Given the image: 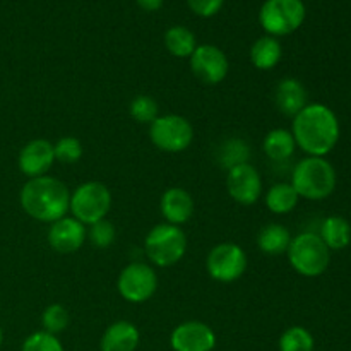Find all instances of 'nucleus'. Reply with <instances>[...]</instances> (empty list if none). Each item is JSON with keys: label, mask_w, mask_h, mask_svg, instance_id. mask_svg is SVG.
Here are the masks:
<instances>
[{"label": "nucleus", "mask_w": 351, "mask_h": 351, "mask_svg": "<svg viewBox=\"0 0 351 351\" xmlns=\"http://www.w3.org/2000/svg\"><path fill=\"white\" fill-rule=\"evenodd\" d=\"M291 120V134L297 147L307 156L326 158L341 136L338 115L324 103H308Z\"/></svg>", "instance_id": "nucleus-1"}, {"label": "nucleus", "mask_w": 351, "mask_h": 351, "mask_svg": "<svg viewBox=\"0 0 351 351\" xmlns=\"http://www.w3.org/2000/svg\"><path fill=\"white\" fill-rule=\"evenodd\" d=\"M71 191L62 180L55 177L29 178L19 192L23 211L40 223H55L69 213Z\"/></svg>", "instance_id": "nucleus-2"}, {"label": "nucleus", "mask_w": 351, "mask_h": 351, "mask_svg": "<svg viewBox=\"0 0 351 351\" xmlns=\"http://www.w3.org/2000/svg\"><path fill=\"white\" fill-rule=\"evenodd\" d=\"M290 184L300 199L324 201L336 191L338 175L326 158L305 156L293 167Z\"/></svg>", "instance_id": "nucleus-3"}, {"label": "nucleus", "mask_w": 351, "mask_h": 351, "mask_svg": "<svg viewBox=\"0 0 351 351\" xmlns=\"http://www.w3.org/2000/svg\"><path fill=\"white\" fill-rule=\"evenodd\" d=\"M288 263L304 278H319L331 264V250L314 232L298 233L287 250Z\"/></svg>", "instance_id": "nucleus-4"}, {"label": "nucleus", "mask_w": 351, "mask_h": 351, "mask_svg": "<svg viewBox=\"0 0 351 351\" xmlns=\"http://www.w3.org/2000/svg\"><path fill=\"white\" fill-rule=\"evenodd\" d=\"M187 235L182 226L160 223L147 232L144 239V252L151 264L158 267H171L187 254Z\"/></svg>", "instance_id": "nucleus-5"}, {"label": "nucleus", "mask_w": 351, "mask_h": 351, "mask_svg": "<svg viewBox=\"0 0 351 351\" xmlns=\"http://www.w3.org/2000/svg\"><path fill=\"white\" fill-rule=\"evenodd\" d=\"M112 192L101 182H84L71 192L69 211L72 218L89 226L101 221L112 209Z\"/></svg>", "instance_id": "nucleus-6"}, {"label": "nucleus", "mask_w": 351, "mask_h": 351, "mask_svg": "<svg viewBox=\"0 0 351 351\" xmlns=\"http://www.w3.org/2000/svg\"><path fill=\"white\" fill-rule=\"evenodd\" d=\"M307 10L302 0H266L259 10V24L266 34L288 36L300 29Z\"/></svg>", "instance_id": "nucleus-7"}, {"label": "nucleus", "mask_w": 351, "mask_h": 351, "mask_svg": "<svg viewBox=\"0 0 351 351\" xmlns=\"http://www.w3.org/2000/svg\"><path fill=\"white\" fill-rule=\"evenodd\" d=\"M149 139L165 153H184L194 141V127L185 117L167 113L149 125Z\"/></svg>", "instance_id": "nucleus-8"}, {"label": "nucleus", "mask_w": 351, "mask_h": 351, "mask_svg": "<svg viewBox=\"0 0 351 351\" xmlns=\"http://www.w3.org/2000/svg\"><path fill=\"white\" fill-rule=\"evenodd\" d=\"M120 297L129 304H144L151 300L158 290V274L147 263H130L123 267L117 280Z\"/></svg>", "instance_id": "nucleus-9"}, {"label": "nucleus", "mask_w": 351, "mask_h": 351, "mask_svg": "<svg viewBox=\"0 0 351 351\" xmlns=\"http://www.w3.org/2000/svg\"><path fill=\"white\" fill-rule=\"evenodd\" d=\"M247 254L233 242H223L213 247L206 257L208 274L218 283H233L247 271Z\"/></svg>", "instance_id": "nucleus-10"}, {"label": "nucleus", "mask_w": 351, "mask_h": 351, "mask_svg": "<svg viewBox=\"0 0 351 351\" xmlns=\"http://www.w3.org/2000/svg\"><path fill=\"white\" fill-rule=\"evenodd\" d=\"M189 62H191L192 74L202 84H219L225 81L230 72L228 57L216 45H197Z\"/></svg>", "instance_id": "nucleus-11"}, {"label": "nucleus", "mask_w": 351, "mask_h": 351, "mask_svg": "<svg viewBox=\"0 0 351 351\" xmlns=\"http://www.w3.org/2000/svg\"><path fill=\"white\" fill-rule=\"evenodd\" d=\"M226 191L237 204L254 206L263 195V178L254 165H237L226 173Z\"/></svg>", "instance_id": "nucleus-12"}, {"label": "nucleus", "mask_w": 351, "mask_h": 351, "mask_svg": "<svg viewBox=\"0 0 351 351\" xmlns=\"http://www.w3.org/2000/svg\"><path fill=\"white\" fill-rule=\"evenodd\" d=\"M173 351H213L216 348V332L201 321H185L170 335Z\"/></svg>", "instance_id": "nucleus-13"}, {"label": "nucleus", "mask_w": 351, "mask_h": 351, "mask_svg": "<svg viewBox=\"0 0 351 351\" xmlns=\"http://www.w3.org/2000/svg\"><path fill=\"white\" fill-rule=\"evenodd\" d=\"M48 245L58 254H72L81 249L88 240V226L72 216H64L51 223L48 230Z\"/></svg>", "instance_id": "nucleus-14"}, {"label": "nucleus", "mask_w": 351, "mask_h": 351, "mask_svg": "<svg viewBox=\"0 0 351 351\" xmlns=\"http://www.w3.org/2000/svg\"><path fill=\"white\" fill-rule=\"evenodd\" d=\"M55 163L53 143L48 139H33L24 144L17 156V167L29 178L43 177Z\"/></svg>", "instance_id": "nucleus-15"}, {"label": "nucleus", "mask_w": 351, "mask_h": 351, "mask_svg": "<svg viewBox=\"0 0 351 351\" xmlns=\"http://www.w3.org/2000/svg\"><path fill=\"white\" fill-rule=\"evenodd\" d=\"M160 211L165 223L182 226L191 221L194 215V199L191 192L182 187H170L163 192L160 199Z\"/></svg>", "instance_id": "nucleus-16"}, {"label": "nucleus", "mask_w": 351, "mask_h": 351, "mask_svg": "<svg viewBox=\"0 0 351 351\" xmlns=\"http://www.w3.org/2000/svg\"><path fill=\"white\" fill-rule=\"evenodd\" d=\"M274 103L280 113L293 119L308 105L307 88L295 77H283L274 89Z\"/></svg>", "instance_id": "nucleus-17"}, {"label": "nucleus", "mask_w": 351, "mask_h": 351, "mask_svg": "<svg viewBox=\"0 0 351 351\" xmlns=\"http://www.w3.org/2000/svg\"><path fill=\"white\" fill-rule=\"evenodd\" d=\"M141 341L137 326L130 321L110 324L99 339V351H136Z\"/></svg>", "instance_id": "nucleus-18"}, {"label": "nucleus", "mask_w": 351, "mask_h": 351, "mask_svg": "<svg viewBox=\"0 0 351 351\" xmlns=\"http://www.w3.org/2000/svg\"><path fill=\"white\" fill-rule=\"evenodd\" d=\"M283 58L280 40L269 34L257 38L250 47V62L257 71H273Z\"/></svg>", "instance_id": "nucleus-19"}, {"label": "nucleus", "mask_w": 351, "mask_h": 351, "mask_svg": "<svg viewBox=\"0 0 351 351\" xmlns=\"http://www.w3.org/2000/svg\"><path fill=\"white\" fill-rule=\"evenodd\" d=\"M297 143L288 129H273L266 134L263 141V151L267 156V160L274 163H285L290 160L297 151Z\"/></svg>", "instance_id": "nucleus-20"}, {"label": "nucleus", "mask_w": 351, "mask_h": 351, "mask_svg": "<svg viewBox=\"0 0 351 351\" xmlns=\"http://www.w3.org/2000/svg\"><path fill=\"white\" fill-rule=\"evenodd\" d=\"M291 233L281 223H267L266 226H263L257 235V245H259L261 252L266 254V256H283L287 254L288 247L291 243Z\"/></svg>", "instance_id": "nucleus-21"}, {"label": "nucleus", "mask_w": 351, "mask_h": 351, "mask_svg": "<svg viewBox=\"0 0 351 351\" xmlns=\"http://www.w3.org/2000/svg\"><path fill=\"white\" fill-rule=\"evenodd\" d=\"M329 250H343L351 243V225L346 218L338 215L328 216L317 233Z\"/></svg>", "instance_id": "nucleus-22"}, {"label": "nucleus", "mask_w": 351, "mask_h": 351, "mask_svg": "<svg viewBox=\"0 0 351 351\" xmlns=\"http://www.w3.org/2000/svg\"><path fill=\"white\" fill-rule=\"evenodd\" d=\"M298 201L300 197L290 182H278L264 194V204L273 215H288L297 208Z\"/></svg>", "instance_id": "nucleus-23"}, {"label": "nucleus", "mask_w": 351, "mask_h": 351, "mask_svg": "<svg viewBox=\"0 0 351 351\" xmlns=\"http://www.w3.org/2000/svg\"><path fill=\"white\" fill-rule=\"evenodd\" d=\"M165 47L168 53L177 58H191L197 48L195 34L185 26H171L165 33Z\"/></svg>", "instance_id": "nucleus-24"}, {"label": "nucleus", "mask_w": 351, "mask_h": 351, "mask_svg": "<svg viewBox=\"0 0 351 351\" xmlns=\"http://www.w3.org/2000/svg\"><path fill=\"white\" fill-rule=\"evenodd\" d=\"M250 146L242 139H228L219 146L218 161L226 171L237 165L249 163Z\"/></svg>", "instance_id": "nucleus-25"}, {"label": "nucleus", "mask_w": 351, "mask_h": 351, "mask_svg": "<svg viewBox=\"0 0 351 351\" xmlns=\"http://www.w3.org/2000/svg\"><path fill=\"white\" fill-rule=\"evenodd\" d=\"M315 341L314 336L308 329L302 326H291L283 335L280 336L278 341V350L280 351H314Z\"/></svg>", "instance_id": "nucleus-26"}, {"label": "nucleus", "mask_w": 351, "mask_h": 351, "mask_svg": "<svg viewBox=\"0 0 351 351\" xmlns=\"http://www.w3.org/2000/svg\"><path fill=\"white\" fill-rule=\"evenodd\" d=\"M129 113L137 123H151L160 117V106L154 98H151L149 95H139L130 101L129 105Z\"/></svg>", "instance_id": "nucleus-27"}, {"label": "nucleus", "mask_w": 351, "mask_h": 351, "mask_svg": "<svg viewBox=\"0 0 351 351\" xmlns=\"http://www.w3.org/2000/svg\"><path fill=\"white\" fill-rule=\"evenodd\" d=\"M69 311L60 304H51L41 314V326H43L45 332H50V335L58 336L60 332H64L69 328Z\"/></svg>", "instance_id": "nucleus-28"}, {"label": "nucleus", "mask_w": 351, "mask_h": 351, "mask_svg": "<svg viewBox=\"0 0 351 351\" xmlns=\"http://www.w3.org/2000/svg\"><path fill=\"white\" fill-rule=\"evenodd\" d=\"M55 161L64 165H74L82 158V143L77 137L65 136L60 137L53 144Z\"/></svg>", "instance_id": "nucleus-29"}, {"label": "nucleus", "mask_w": 351, "mask_h": 351, "mask_svg": "<svg viewBox=\"0 0 351 351\" xmlns=\"http://www.w3.org/2000/svg\"><path fill=\"white\" fill-rule=\"evenodd\" d=\"M117 239V228L113 226L112 221L108 219H101L88 228V240L96 247V249H108L113 245Z\"/></svg>", "instance_id": "nucleus-30"}, {"label": "nucleus", "mask_w": 351, "mask_h": 351, "mask_svg": "<svg viewBox=\"0 0 351 351\" xmlns=\"http://www.w3.org/2000/svg\"><path fill=\"white\" fill-rule=\"evenodd\" d=\"M21 351H65L58 336L45 331H36L27 336L23 343Z\"/></svg>", "instance_id": "nucleus-31"}, {"label": "nucleus", "mask_w": 351, "mask_h": 351, "mask_svg": "<svg viewBox=\"0 0 351 351\" xmlns=\"http://www.w3.org/2000/svg\"><path fill=\"white\" fill-rule=\"evenodd\" d=\"M225 0H187V5L195 16L213 17L221 10Z\"/></svg>", "instance_id": "nucleus-32"}, {"label": "nucleus", "mask_w": 351, "mask_h": 351, "mask_svg": "<svg viewBox=\"0 0 351 351\" xmlns=\"http://www.w3.org/2000/svg\"><path fill=\"white\" fill-rule=\"evenodd\" d=\"M137 5L146 12H156L163 5V0H136Z\"/></svg>", "instance_id": "nucleus-33"}, {"label": "nucleus", "mask_w": 351, "mask_h": 351, "mask_svg": "<svg viewBox=\"0 0 351 351\" xmlns=\"http://www.w3.org/2000/svg\"><path fill=\"white\" fill-rule=\"evenodd\" d=\"M2 343H3V329H2V324H0V348H2Z\"/></svg>", "instance_id": "nucleus-34"}, {"label": "nucleus", "mask_w": 351, "mask_h": 351, "mask_svg": "<svg viewBox=\"0 0 351 351\" xmlns=\"http://www.w3.org/2000/svg\"><path fill=\"white\" fill-rule=\"evenodd\" d=\"M302 2H304V0H302Z\"/></svg>", "instance_id": "nucleus-35"}]
</instances>
